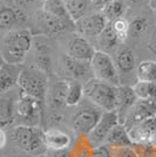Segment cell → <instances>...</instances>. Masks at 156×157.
<instances>
[{
    "label": "cell",
    "instance_id": "ee69618b",
    "mask_svg": "<svg viewBox=\"0 0 156 157\" xmlns=\"http://www.w3.org/2000/svg\"><path fill=\"white\" fill-rule=\"evenodd\" d=\"M149 142L151 143V145H153V147H154V148L156 149V132L154 134V136H153V137L150 138Z\"/></svg>",
    "mask_w": 156,
    "mask_h": 157
},
{
    "label": "cell",
    "instance_id": "1f68e13d",
    "mask_svg": "<svg viewBox=\"0 0 156 157\" xmlns=\"http://www.w3.org/2000/svg\"><path fill=\"white\" fill-rule=\"evenodd\" d=\"M111 25L113 27V29H114V32L116 33V35L119 36L120 41L122 44H124L126 40L129 38V21L126 19V17H122V18H117V19L113 20L111 22Z\"/></svg>",
    "mask_w": 156,
    "mask_h": 157
},
{
    "label": "cell",
    "instance_id": "7c38bea8",
    "mask_svg": "<svg viewBox=\"0 0 156 157\" xmlns=\"http://www.w3.org/2000/svg\"><path fill=\"white\" fill-rule=\"evenodd\" d=\"M61 65L65 73L72 80L81 81L85 83L88 80L94 78L91 61L73 59L67 55H64V58L61 59Z\"/></svg>",
    "mask_w": 156,
    "mask_h": 157
},
{
    "label": "cell",
    "instance_id": "83f0119b",
    "mask_svg": "<svg viewBox=\"0 0 156 157\" xmlns=\"http://www.w3.org/2000/svg\"><path fill=\"white\" fill-rule=\"evenodd\" d=\"M136 81L154 82L156 83V61L144 60L137 63Z\"/></svg>",
    "mask_w": 156,
    "mask_h": 157
},
{
    "label": "cell",
    "instance_id": "4fadbf2b",
    "mask_svg": "<svg viewBox=\"0 0 156 157\" xmlns=\"http://www.w3.org/2000/svg\"><path fill=\"white\" fill-rule=\"evenodd\" d=\"M151 116H156V102L155 101H146V100H137L124 116L122 122L127 128L136 124L143 120Z\"/></svg>",
    "mask_w": 156,
    "mask_h": 157
},
{
    "label": "cell",
    "instance_id": "44dd1931",
    "mask_svg": "<svg viewBox=\"0 0 156 157\" xmlns=\"http://www.w3.org/2000/svg\"><path fill=\"white\" fill-rule=\"evenodd\" d=\"M44 138H45L47 150H61V149L71 148L72 145L71 136L66 131H62L57 128H51L45 130Z\"/></svg>",
    "mask_w": 156,
    "mask_h": 157
},
{
    "label": "cell",
    "instance_id": "7bdbcfd3",
    "mask_svg": "<svg viewBox=\"0 0 156 157\" xmlns=\"http://www.w3.org/2000/svg\"><path fill=\"white\" fill-rule=\"evenodd\" d=\"M149 8L153 12L156 11V0H149Z\"/></svg>",
    "mask_w": 156,
    "mask_h": 157
},
{
    "label": "cell",
    "instance_id": "484cf974",
    "mask_svg": "<svg viewBox=\"0 0 156 157\" xmlns=\"http://www.w3.org/2000/svg\"><path fill=\"white\" fill-rule=\"evenodd\" d=\"M85 98V89L84 82L76 80H69L67 96H66V105L67 107H78Z\"/></svg>",
    "mask_w": 156,
    "mask_h": 157
},
{
    "label": "cell",
    "instance_id": "d4e9b609",
    "mask_svg": "<svg viewBox=\"0 0 156 157\" xmlns=\"http://www.w3.org/2000/svg\"><path fill=\"white\" fill-rule=\"evenodd\" d=\"M94 148L87 135L75 136V141L71 145V155L72 157H92Z\"/></svg>",
    "mask_w": 156,
    "mask_h": 157
},
{
    "label": "cell",
    "instance_id": "9a60e30c",
    "mask_svg": "<svg viewBox=\"0 0 156 157\" xmlns=\"http://www.w3.org/2000/svg\"><path fill=\"white\" fill-rule=\"evenodd\" d=\"M69 81L65 80H57L48 85L46 103L51 109H60L61 107L66 105V96L68 89Z\"/></svg>",
    "mask_w": 156,
    "mask_h": 157
},
{
    "label": "cell",
    "instance_id": "e575fe53",
    "mask_svg": "<svg viewBox=\"0 0 156 157\" xmlns=\"http://www.w3.org/2000/svg\"><path fill=\"white\" fill-rule=\"evenodd\" d=\"M133 145V144H131ZM119 147V148H111L113 157H137L133 147Z\"/></svg>",
    "mask_w": 156,
    "mask_h": 157
},
{
    "label": "cell",
    "instance_id": "ba28073f",
    "mask_svg": "<svg viewBox=\"0 0 156 157\" xmlns=\"http://www.w3.org/2000/svg\"><path fill=\"white\" fill-rule=\"evenodd\" d=\"M34 18L35 24L44 33L41 35H62L65 33L72 32L73 29L76 31L74 21L60 19L58 17L44 12L41 8L34 12Z\"/></svg>",
    "mask_w": 156,
    "mask_h": 157
},
{
    "label": "cell",
    "instance_id": "9c48e42d",
    "mask_svg": "<svg viewBox=\"0 0 156 157\" xmlns=\"http://www.w3.org/2000/svg\"><path fill=\"white\" fill-rule=\"evenodd\" d=\"M109 21L101 11H93L75 22L76 32L89 41H96Z\"/></svg>",
    "mask_w": 156,
    "mask_h": 157
},
{
    "label": "cell",
    "instance_id": "f35d334b",
    "mask_svg": "<svg viewBox=\"0 0 156 157\" xmlns=\"http://www.w3.org/2000/svg\"><path fill=\"white\" fill-rule=\"evenodd\" d=\"M113 0H92L93 6L95 11H101L104 6H107L109 2H111Z\"/></svg>",
    "mask_w": 156,
    "mask_h": 157
},
{
    "label": "cell",
    "instance_id": "6da1fadb",
    "mask_svg": "<svg viewBox=\"0 0 156 157\" xmlns=\"http://www.w3.org/2000/svg\"><path fill=\"white\" fill-rule=\"evenodd\" d=\"M33 33L28 28H18L2 34L1 59L7 63L22 65L27 54L32 51Z\"/></svg>",
    "mask_w": 156,
    "mask_h": 157
},
{
    "label": "cell",
    "instance_id": "52a82bcc",
    "mask_svg": "<svg viewBox=\"0 0 156 157\" xmlns=\"http://www.w3.org/2000/svg\"><path fill=\"white\" fill-rule=\"evenodd\" d=\"M81 105V103H80ZM103 110L91 103V105H81L71 118V129L75 136L89 135L98 124Z\"/></svg>",
    "mask_w": 156,
    "mask_h": 157
},
{
    "label": "cell",
    "instance_id": "30bf717a",
    "mask_svg": "<svg viewBox=\"0 0 156 157\" xmlns=\"http://www.w3.org/2000/svg\"><path fill=\"white\" fill-rule=\"evenodd\" d=\"M121 122L120 115L116 110L111 111H103L101 117L99 120L98 124L92 130V132L88 135L91 142L94 144V147H98L100 144L106 143L107 137L109 136L111 131Z\"/></svg>",
    "mask_w": 156,
    "mask_h": 157
},
{
    "label": "cell",
    "instance_id": "ac0fdd59",
    "mask_svg": "<svg viewBox=\"0 0 156 157\" xmlns=\"http://www.w3.org/2000/svg\"><path fill=\"white\" fill-rule=\"evenodd\" d=\"M114 54H115L114 60L120 72L121 78H122V75H129L133 72H135V75H136V59L130 48L121 45Z\"/></svg>",
    "mask_w": 156,
    "mask_h": 157
},
{
    "label": "cell",
    "instance_id": "d6986e66",
    "mask_svg": "<svg viewBox=\"0 0 156 157\" xmlns=\"http://www.w3.org/2000/svg\"><path fill=\"white\" fill-rule=\"evenodd\" d=\"M13 90V89H12ZM12 90L1 94V101H0V123L1 128H6L7 125H12L15 122V105L17 98L19 95L14 96Z\"/></svg>",
    "mask_w": 156,
    "mask_h": 157
},
{
    "label": "cell",
    "instance_id": "f1b7e54d",
    "mask_svg": "<svg viewBox=\"0 0 156 157\" xmlns=\"http://www.w3.org/2000/svg\"><path fill=\"white\" fill-rule=\"evenodd\" d=\"M129 10V6L127 5L126 0H113L107 6H104L101 12L104 14L107 20L111 22L113 20L117 18H122L126 15L127 11Z\"/></svg>",
    "mask_w": 156,
    "mask_h": 157
},
{
    "label": "cell",
    "instance_id": "d590c367",
    "mask_svg": "<svg viewBox=\"0 0 156 157\" xmlns=\"http://www.w3.org/2000/svg\"><path fill=\"white\" fill-rule=\"evenodd\" d=\"M92 157H113L111 147H109L108 144H106V143L100 144V145L94 148L93 156Z\"/></svg>",
    "mask_w": 156,
    "mask_h": 157
},
{
    "label": "cell",
    "instance_id": "f6af8a7d",
    "mask_svg": "<svg viewBox=\"0 0 156 157\" xmlns=\"http://www.w3.org/2000/svg\"><path fill=\"white\" fill-rule=\"evenodd\" d=\"M7 157H25L24 155H21V154H12V155H10V156Z\"/></svg>",
    "mask_w": 156,
    "mask_h": 157
},
{
    "label": "cell",
    "instance_id": "74e56055",
    "mask_svg": "<svg viewBox=\"0 0 156 157\" xmlns=\"http://www.w3.org/2000/svg\"><path fill=\"white\" fill-rule=\"evenodd\" d=\"M147 48H148L150 54H153L156 58V29L150 35L149 40H148V44H147Z\"/></svg>",
    "mask_w": 156,
    "mask_h": 157
},
{
    "label": "cell",
    "instance_id": "7a4b0ae2",
    "mask_svg": "<svg viewBox=\"0 0 156 157\" xmlns=\"http://www.w3.org/2000/svg\"><path fill=\"white\" fill-rule=\"evenodd\" d=\"M44 134L45 130H42L40 127L15 125L10 131L8 137L22 151L40 155L47 151Z\"/></svg>",
    "mask_w": 156,
    "mask_h": 157
},
{
    "label": "cell",
    "instance_id": "4316f807",
    "mask_svg": "<svg viewBox=\"0 0 156 157\" xmlns=\"http://www.w3.org/2000/svg\"><path fill=\"white\" fill-rule=\"evenodd\" d=\"M40 8L46 13L52 14V15L58 17L60 19L73 21L69 13H68V10L66 7L64 0H46L45 2H42Z\"/></svg>",
    "mask_w": 156,
    "mask_h": 157
},
{
    "label": "cell",
    "instance_id": "ab89813d",
    "mask_svg": "<svg viewBox=\"0 0 156 157\" xmlns=\"http://www.w3.org/2000/svg\"><path fill=\"white\" fill-rule=\"evenodd\" d=\"M126 2L129 8L131 6H144V5L149 6V0H126Z\"/></svg>",
    "mask_w": 156,
    "mask_h": 157
},
{
    "label": "cell",
    "instance_id": "5b68a950",
    "mask_svg": "<svg viewBox=\"0 0 156 157\" xmlns=\"http://www.w3.org/2000/svg\"><path fill=\"white\" fill-rule=\"evenodd\" d=\"M44 102L22 93L19 89V95L15 105V124L39 127L42 115Z\"/></svg>",
    "mask_w": 156,
    "mask_h": 157
},
{
    "label": "cell",
    "instance_id": "f546056e",
    "mask_svg": "<svg viewBox=\"0 0 156 157\" xmlns=\"http://www.w3.org/2000/svg\"><path fill=\"white\" fill-rule=\"evenodd\" d=\"M133 88H134V92H135L138 100L155 101L156 102V83L136 81L133 85Z\"/></svg>",
    "mask_w": 156,
    "mask_h": 157
},
{
    "label": "cell",
    "instance_id": "8fae6325",
    "mask_svg": "<svg viewBox=\"0 0 156 157\" xmlns=\"http://www.w3.org/2000/svg\"><path fill=\"white\" fill-rule=\"evenodd\" d=\"M96 51L98 48L93 45L92 41L84 38L80 34H76L67 41L65 47V55L73 59L92 61Z\"/></svg>",
    "mask_w": 156,
    "mask_h": 157
},
{
    "label": "cell",
    "instance_id": "4dcf8cb0",
    "mask_svg": "<svg viewBox=\"0 0 156 157\" xmlns=\"http://www.w3.org/2000/svg\"><path fill=\"white\" fill-rule=\"evenodd\" d=\"M130 25V31H129V36L133 38H140L144 35L146 33L149 32L150 29V20L147 17L143 15H136L134 17L131 21H129Z\"/></svg>",
    "mask_w": 156,
    "mask_h": 157
},
{
    "label": "cell",
    "instance_id": "bcb514c9",
    "mask_svg": "<svg viewBox=\"0 0 156 157\" xmlns=\"http://www.w3.org/2000/svg\"><path fill=\"white\" fill-rule=\"evenodd\" d=\"M45 1H46V0H39V2L41 4V5H42V2H45Z\"/></svg>",
    "mask_w": 156,
    "mask_h": 157
},
{
    "label": "cell",
    "instance_id": "d6a6232c",
    "mask_svg": "<svg viewBox=\"0 0 156 157\" xmlns=\"http://www.w3.org/2000/svg\"><path fill=\"white\" fill-rule=\"evenodd\" d=\"M133 149L137 157H155L156 149L151 145L150 142H140L133 143Z\"/></svg>",
    "mask_w": 156,
    "mask_h": 157
},
{
    "label": "cell",
    "instance_id": "b9f144b4",
    "mask_svg": "<svg viewBox=\"0 0 156 157\" xmlns=\"http://www.w3.org/2000/svg\"><path fill=\"white\" fill-rule=\"evenodd\" d=\"M1 5H5V6H8V7H14V0H1Z\"/></svg>",
    "mask_w": 156,
    "mask_h": 157
},
{
    "label": "cell",
    "instance_id": "836d02e7",
    "mask_svg": "<svg viewBox=\"0 0 156 157\" xmlns=\"http://www.w3.org/2000/svg\"><path fill=\"white\" fill-rule=\"evenodd\" d=\"M38 2H39V0H14V6L19 11L28 14L31 17V13L33 11H35Z\"/></svg>",
    "mask_w": 156,
    "mask_h": 157
},
{
    "label": "cell",
    "instance_id": "7402d4cb",
    "mask_svg": "<svg viewBox=\"0 0 156 157\" xmlns=\"http://www.w3.org/2000/svg\"><path fill=\"white\" fill-rule=\"evenodd\" d=\"M96 45H98V51L101 52L108 53V54H113L119 49V47L121 45H123L119 36L116 35V33L114 32L113 27H111V22L107 25V27L104 28V31L101 33V35L96 40Z\"/></svg>",
    "mask_w": 156,
    "mask_h": 157
},
{
    "label": "cell",
    "instance_id": "8d00e7d4",
    "mask_svg": "<svg viewBox=\"0 0 156 157\" xmlns=\"http://www.w3.org/2000/svg\"><path fill=\"white\" fill-rule=\"evenodd\" d=\"M48 157H72L71 148L61 149V150H47Z\"/></svg>",
    "mask_w": 156,
    "mask_h": 157
},
{
    "label": "cell",
    "instance_id": "e0dca14e",
    "mask_svg": "<svg viewBox=\"0 0 156 157\" xmlns=\"http://www.w3.org/2000/svg\"><path fill=\"white\" fill-rule=\"evenodd\" d=\"M133 143L149 142L156 132V116H151L128 128Z\"/></svg>",
    "mask_w": 156,
    "mask_h": 157
},
{
    "label": "cell",
    "instance_id": "2e32d148",
    "mask_svg": "<svg viewBox=\"0 0 156 157\" xmlns=\"http://www.w3.org/2000/svg\"><path fill=\"white\" fill-rule=\"evenodd\" d=\"M21 65H12L5 61L0 66V90L1 94L12 90L14 87H18L20 74H21Z\"/></svg>",
    "mask_w": 156,
    "mask_h": 157
},
{
    "label": "cell",
    "instance_id": "603a6c76",
    "mask_svg": "<svg viewBox=\"0 0 156 157\" xmlns=\"http://www.w3.org/2000/svg\"><path fill=\"white\" fill-rule=\"evenodd\" d=\"M64 2L74 22L95 11L92 0H64Z\"/></svg>",
    "mask_w": 156,
    "mask_h": 157
},
{
    "label": "cell",
    "instance_id": "ffe728a7",
    "mask_svg": "<svg viewBox=\"0 0 156 157\" xmlns=\"http://www.w3.org/2000/svg\"><path fill=\"white\" fill-rule=\"evenodd\" d=\"M137 100V96L133 86L129 85H121L117 87V93H116V108L115 110L117 114L120 115L121 118V114H123V118L127 115V113L129 109L135 105Z\"/></svg>",
    "mask_w": 156,
    "mask_h": 157
},
{
    "label": "cell",
    "instance_id": "7dc6e473",
    "mask_svg": "<svg viewBox=\"0 0 156 157\" xmlns=\"http://www.w3.org/2000/svg\"><path fill=\"white\" fill-rule=\"evenodd\" d=\"M154 13H155V19H156V11H154Z\"/></svg>",
    "mask_w": 156,
    "mask_h": 157
},
{
    "label": "cell",
    "instance_id": "277c9868",
    "mask_svg": "<svg viewBox=\"0 0 156 157\" xmlns=\"http://www.w3.org/2000/svg\"><path fill=\"white\" fill-rule=\"evenodd\" d=\"M48 76L35 66L24 67L18 81V88L22 93L45 103L48 90Z\"/></svg>",
    "mask_w": 156,
    "mask_h": 157
},
{
    "label": "cell",
    "instance_id": "c3c4849f",
    "mask_svg": "<svg viewBox=\"0 0 156 157\" xmlns=\"http://www.w3.org/2000/svg\"><path fill=\"white\" fill-rule=\"evenodd\" d=\"M155 157H156V156H155Z\"/></svg>",
    "mask_w": 156,
    "mask_h": 157
},
{
    "label": "cell",
    "instance_id": "3957f363",
    "mask_svg": "<svg viewBox=\"0 0 156 157\" xmlns=\"http://www.w3.org/2000/svg\"><path fill=\"white\" fill-rule=\"evenodd\" d=\"M119 87V86H117ZM117 87L93 78L84 83L85 98L103 111L115 110Z\"/></svg>",
    "mask_w": 156,
    "mask_h": 157
},
{
    "label": "cell",
    "instance_id": "cb8c5ba5",
    "mask_svg": "<svg viewBox=\"0 0 156 157\" xmlns=\"http://www.w3.org/2000/svg\"><path fill=\"white\" fill-rule=\"evenodd\" d=\"M106 144H108L111 148H119V147H130L133 144V141L130 138L128 128L123 123L119 124L111 131L109 136L107 137Z\"/></svg>",
    "mask_w": 156,
    "mask_h": 157
},
{
    "label": "cell",
    "instance_id": "8992f818",
    "mask_svg": "<svg viewBox=\"0 0 156 157\" xmlns=\"http://www.w3.org/2000/svg\"><path fill=\"white\" fill-rule=\"evenodd\" d=\"M92 71L95 78L108 82L113 86H121V75L117 69L114 56L111 54L96 51L95 55L91 61Z\"/></svg>",
    "mask_w": 156,
    "mask_h": 157
},
{
    "label": "cell",
    "instance_id": "60d3db41",
    "mask_svg": "<svg viewBox=\"0 0 156 157\" xmlns=\"http://www.w3.org/2000/svg\"><path fill=\"white\" fill-rule=\"evenodd\" d=\"M7 134L6 131H5V129L4 128H1V130H0V147L4 149L5 148V145H6L7 143Z\"/></svg>",
    "mask_w": 156,
    "mask_h": 157
},
{
    "label": "cell",
    "instance_id": "5bb4252c",
    "mask_svg": "<svg viewBox=\"0 0 156 157\" xmlns=\"http://www.w3.org/2000/svg\"><path fill=\"white\" fill-rule=\"evenodd\" d=\"M28 19H29V15L19 11L18 8L1 5V10H0V29H1L2 34L10 32V31H13V29H18L17 25H19L21 22H25Z\"/></svg>",
    "mask_w": 156,
    "mask_h": 157
}]
</instances>
